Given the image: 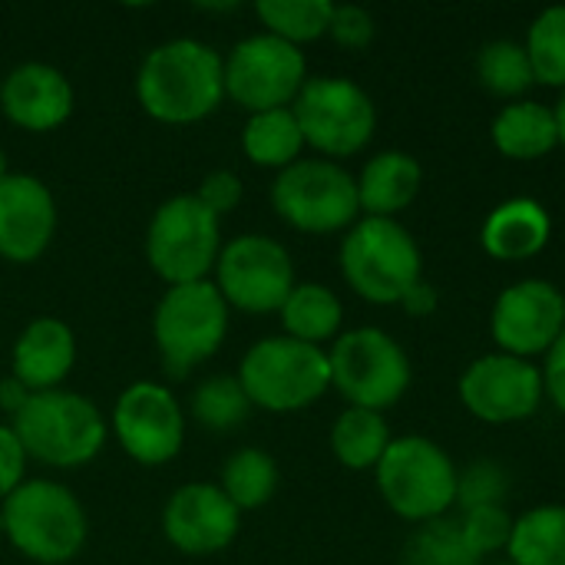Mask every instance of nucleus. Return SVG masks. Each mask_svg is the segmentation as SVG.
Instances as JSON below:
<instances>
[{"label": "nucleus", "instance_id": "f257e3e1", "mask_svg": "<svg viewBox=\"0 0 565 565\" xmlns=\"http://www.w3.org/2000/svg\"><path fill=\"white\" fill-rule=\"evenodd\" d=\"M136 99L156 122H202L225 99V56L195 36L166 40L139 63Z\"/></svg>", "mask_w": 565, "mask_h": 565}, {"label": "nucleus", "instance_id": "f03ea898", "mask_svg": "<svg viewBox=\"0 0 565 565\" xmlns=\"http://www.w3.org/2000/svg\"><path fill=\"white\" fill-rule=\"evenodd\" d=\"M338 265L344 285L367 305L394 308L424 281V255L417 238L397 218L361 215L341 238Z\"/></svg>", "mask_w": 565, "mask_h": 565}, {"label": "nucleus", "instance_id": "7ed1b4c3", "mask_svg": "<svg viewBox=\"0 0 565 565\" xmlns=\"http://www.w3.org/2000/svg\"><path fill=\"white\" fill-rule=\"evenodd\" d=\"M7 543L30 563H73L89 536L86 510L76 493L56 480H26L0 503Z\"/></svg>", "mask_w": 565, "mask_h": 565}, {"label": "nucleus", "instance_id": "20e7f679", "mask_svg": "<svg viewBox=\"0 0 565 565\" xmlns=\"http://www.w3.org/2000/svg\"><path fill=\"white\" fill-rule=\"evenodd\" d=\"M374 483L394 516L414 526H427L457 510L460 470L437 440L407 434L391 440L381 463L374 467Z\"/></svg>", "mask_w": 565, "mask_h": 565}, {"label": "nucleus", "instance_id": "39448f33", "mask_svg": "<svg viewBox=\"0 0 565 565\" xmlns=\"http://www.w3.org/2000/svg\"><path fill=\"white\" fill-rule=\"evenodd\" d=\"M30 460L53 470H76L99 457L109 424L103 411L76 391L30 394L23 411L10 420Z\"/></svg>", "mask_w": 565, "mask_h": 565}, {"label": "nucleus", "instance_id": "423d86ee", "mask_svg": "<svg viewBox=\"0 0 565 565\" xmlns=\"http://www.w3.org/2000/svg\"><path fill=\"white\" fill-rule=\"evenodd\" d=\"M235 377L245 387L252 407L268 414H298L331 391L328 351L288 334L255 341L242 354Z\"/></svg>", "mask_w": 565, "mask_h": 565}, {"label": "nucleus", "instance_id": "0eeeda50", "mask_svg": "<svg viewBox=\"0 0 565 565\" xmlns=\"http://www.w3.org/2000/svg\"><path fill=\"white\" fill-rule=\"evenodd\" d=\"M228 315L215 281L172 285L152 311V341L169 377L182 381L189 371L215 358L228 338Z\"/></svg>", "mask_w": 565, "mask_h": 565}, {"label": "nucleus", "instance_id": "6e6552de", "mask_svg": "<svg viewBox=\"0 0 565 565\" xmlns=\"http://www.w3.org/2000/svg\"><path fill=\"white\" fill-rule=\"evenodd\" d=\"M328 364L331 387L348 401V407L384 414L397 407L414 384L411 354L394 334L374 324L341 331L328 348Z\"/></svg>", "mask_w": 565, "mask_h": 565}, {"label": "nucleus", "instance_id": "1a4fd4ad", "mask_svg": "<svg viewBox=\"0 0 565 565\" xmlns=\"http://www.w3.org/2000/svg\"><path fill=\"white\" fill-rule=\"evenodd\" d=\"M291 113L301 126L305 146L331 162L364 152L377 132V106L351 76H308Z\"/></svg>", "mask_w": 565, "mask_h": 565}, {"label": "nucleus", "instance_id": "9d476101", "mask_svg": "<svg viewBox=\"0 0 565 565\" xmlns=\"http://www.w3.org/2000/svg\"><path fill=\"white\" fill-rule=\"evenodd\" d=\"M275 215L301 235H338L361 218L358 179L331 159H298L271 182Z\"/></svg>", "mask_w": 565, "mask_h": 565}, {"label": "nucleus", "instance_id": "9b49d317", "mask_svg": "<svg viewBox=\"0 0 565 565\" xmlns=\"http://www.w3.org/2000/svg\"><path fill=\"white\" fill-rule=\"evenodd\" d=\"M222 245V218L212 215L195 195L166 199L146 228V262L166 288L209 281Z\"/></svg>", "mask_w": 565, "mask_h": 565}, {"label": "nucleus", "instance_id": "f8f14e48", "mask_svg": "<svg viewBox=\"0 0 565 565\" xmlns=\"http://www.w3.org/2000/svg\"><path fill=\"white\" fill-rule=\"evenodd\" d=\"M308 83L305 50L271 36L252 33L238 40L225 56V96L248 116L268 109H288Z\"/></svg>", "mask_w": 565, "mask_h": 565}, {"label": "nucleus", "instance_id": "ddd939ff", "mask_svg": "<svg viewBox=\"0 0 565 565\" xmlns=\"http://www.w3.org/2000/svg\"><path fill=\"white\" fill-rule=\"evenodd\" d=\"M212 281L222 291L225 305L245 315H278L285 298L298 285L291 252L278 238L258 232L238 235L222 245Z\"/></svg>", "mask_w": 565, "mask_h": 565}, {"label": "nucleus", "instance_id": "4468645a", "mask_svg": "<svg viewBox=\"0 0 565 565\" xmlns=\"http://www.w3.org/2000/svg\"><path fill=\"white\" fill-rule=\"evenodd\" d=\"M457 397L463 411L480 424H490V427L523 424L546 401L543 371L536 361L490 351L463 367L457 381Z\"/></svg>", "mask_w": 565, "mask_h": 565}, {"label": "nucleus", "instance_id": "2eb2a0df", "mask_svg": "<svg viewBox=\"0 0 565 565\" xmlns=\"http://www.w3.org/2000/svg\"><path fill=\"white\" fill-rule=\"evenodd\" d=\"M109 430L122 454L139 467H166L185 444V411L169 387L136 381L116 397Z\"/></svg>", "mask_w": 565, "mask_h": 565}, {"label": "nucleus", "instance_id": "dca6fc26", "mask_svg": "<svg viewBox=\"0 0 565 565\" xmlns=\"http://www.w3.org/2000/svg\"><path fill=\"white\" fill-rule=\"evenodd\" d=\"M565 331V295L546 278H520L507 285L490 308V338L497 351L536 361Z\"/></svg>", "mask_w": 565, "mask_h": 565}, {"label": "nucleus", "instance_id": "f3484780", "mask_svg": "<svg viewBox=\"0 0 565 565\" xmlns=\"http://www.w3.org/2000/svg\"><path fill=\"white\" fill-rule=\"evenodd\" d=\"M242 530V513L215 483L179 487L162 510V533L182 556L225 553Z\"/></svg>", "mask_w": 565, "mask_h": 565}, {"label": "nucleus", "instance_id": "a211bd4d", "mask_svg": "<svg viewBox=\"0 0 565 565\" xmlns=\"http://www.w3.org/2000/svg\"><path fill=\"white\" fill-rule=\"evenodd\" d=\"M56 235V199L50 185L30 172H10L0 182V258L33 265Z\"/></svg>", "mask_w": 565, "mask_h": 565}, {"label": "nucleus", "instance_id": "6ab92c4d", "mask_svg": "<svg viewBox=\"0 0 565 565\" xmlns=\"http://www.w3.org/2000/svg\"><path fill=\"white\" fill-rule=\"evenodd\" d=\"M76 106L73 83L50 63H20L0 79V113L26 132L60 129Z\"/></svg>", "mask_w": 565, "mask_h": 565}, {"label": "nucleus", "instance_id": "aec40b11", "mask_svg": "<svg viewBox=\"0 0 565 565\" xmlns=\"http://www.w3.org/2000/svg\"><path fill=\"white\" fill-rule=\"evenodd\" d=\"M76 367V334L63 318L40 315L13 341L10 374L30 391H60V384Z\"/></svg>", "mask_w": 565, "mask_h": 565}, {"label": "nucleus", "instance_id": "412c9836", "mask_svg": "<svg viewBox=\"0 0 565 565\" xmlns=\"http://www.w3.org/2000/svg\"><path fill=\"white\" fill-rule=\"evenodd\" d=\"M553 238V218L540 199L516 195L500 202L480 228V245L493 262L520 265L546 252Z\"/></svg>", "mask_w": 565, "mask_h": 565}, {"label": "nucleus", "instance_id": "4be33fe9", "mask_svg": "<svg viewBox=\"0 0 565 565\" xmlns=\"http://www.w3.org/2000/svg\"><path fill=\"white\" fill-rule=\"evenodd\" d=\"M354 179H358L361 215L367 218H397L417 202L424 189V169L417 156L404 149L374 152Z\"/></svg>", "mask_w": 565, "mask_h": 565}, {"label": "nucleus", "instance_id": "5701e85b", "mask_svg": "<svg viewBox=\"0 0 565 565\" xmlns=\"http://www.w3.org/2000/svg\"><path fill=\"white\" fill-rule=\"evenodd\" d=\"M490 142L503 159L536 162L559 149V126L553 106L540 99H513L503 103L490 122Z\"/></svg>", "mask_w": 565, "mask_h": 565}, {"label": "nucleus", "instance_id": "b1692460", "mask_svg": "<svg viewBox=\"0 0 565 565\" xmlns=\"http://www.w3.org/2000/svg\"><path fill=\"white\" fill-rule=\"evenodd\" d=\"M278 318H281V334L315 344V348H324L341 338L344 305H341L338 291H331L328 285L298 281L291 288V295L285 298Z\"/></svg>", "mask_w": 565, "mask_h": 565}, {"label": "nucleus", "instance_id": "393cba45", "mask_svg": "<svg viewBox=\"0 0 565 565\" xmlns=\"http://www.w3.org/2000/svg\"><path fill=\"white\" fill-rule=\"evenodd\" d=\"M305 136L301 126L288 109H268V113H252L242 126V152L252 166L258 169H288L301 159L305 152Z\"/></svg>", "mask_w": 565, "mask_h": 565}, {"label": "nucleus", "instance_id": "a878e982", "mask_svg": "<svg viewBox=\"0 0 565 565\" xmlns=\"http://www.w3.org/2000/svg\"><path fill=\"white\" fill-rule=\"evenodd\" d=\"M391 427L387 417L364 407H344L338 420L331 424V454L344 470L364 473L381 463L384 450L391 447Z\"/></svg>", "mask_w": 565, "mask_h": 565}, {"label": "nucleus", "instance_id": "bb28decb", "mask_svg": "<svg viewBox=\"0 0 565 565\" xmlns=\"http://www.w3.org/2000/svg\"><path fill=\"white\" fill-rule=\"evenodd\" d=\"M507 563L513 565H565V507L543 503L513 520V536L507 546Z\"/></svg>", "mask_w": 565, "mask_h": 565}, {"label": "nucleus", "instance_id": "cd10ccee", "mask_svg": "<svg viewBox=\"0 0 565 565\" xmlns=\"http://www.w3.org/2000/svg\"><path fill=\"white\" fill-rule=\"evenodd\" d=\"M278 480H281V473L268 450L242 447L225 460L218 490L235 503L238 513H252V510H262L271 503V497L278 493Z\"/></svg>", "mask_w": 565, "mask_h": 565}, {"label": "nucleus", "instance_id": "c85d7f7f", "mask_svg": "<svg viewBox=\"0 0 565 565\" xmlns=\"http://www.w3.org/2000/svg\"><path fill=\"white\" fill-rule=\"evenodd\" d=\"M331 13H334L331 0H258L255 3V17L262 20L265 33L298 50L305 43L328 36Z\"/></svg>", "mask_w": 565, "mask_h": 565}, {"label": "nucleus", "instance_id": "c756f323", "mask_svg": "<svg viewBox=\"0 0 565 565\" xmlns=\"http://www.w3.org/2000/svg\"><path fill=\"white\" fill-rule=\"evenodd\" d=\"M477 79L487 93L497 99H526V93L536 86L526 46L520 40H490L477 53Z\"/></svg>", "mask_w": 565, "mask_h": 565}, {"label": "nucleus", "instance_id": "7c9ffc66", "mask_svg": "<svg viewBox=\"0 0 565 565\" xmlns=\"http://www.w3.org/2000/svg\"><path fill=\"white\" fill-rule=\"evenodd\" d=\"M523 46L536 83L565 93V3L546 7L533 17Z\"/></svg>", "mask_w": 565, "mask_h": 565}, {"label": "nucleus", "instance_id": "2f4dec72", "mask_svg": "<svg viewBox=\"0 0 565 565\" xmlns=\"http://www.w3.org/2000/svg\"><path fill=\"white\" fill-rule=\"evenodd\" d=\"M248 414H252V401L235 374L205 377L192 391V417L205 430H215V434L235 430L238 424L248 420Z\"/></svg>", "mask_w": 565, "mask_h": 565}, {"label": "nucleus", "instance_id": "473e14b6", "mask_svg": "<svg viewBox=\"0 0 565 565\" xmlns=\"http://www.w3.org/2000/svg\"><path fill=\"white\" fill-rule=\"evenodd\" d=\"M404 563L407 565H480L470 553V546L460 536V523L444 516L434 520L427 526H417L407 550H404Z\"/></svg>", "mask_w": 565, "mask_h": 565}, {"label": "nucleus", "instance_id": "72a5a7b5", "mask_svg": "<svg viewBox=\"0 0 565 565\" xmlns=\"http://www.w3.org/2000/svg\"><path fill=\"white\" fill-rule=\"evenodd\" d=\"M513 513L507 507H477L457 516L460 536L470 546L477 559H487L493 553H507L510 536H513Z\"/></svg>", "mask_w": 565, "mask_h": 565}, {"label": "nucleus", "instance_id": "f704fd0d", "mask_svg": "<svg viewBox=\"0 0 565 565\" xmlns=\"http://www.w3.org/2000/svg\"><path fill=\"white\" fill-rule=\"evenodd\" d=\"M510 493V473L497 460H477L460 470L457 483V510H477V507H503Z\"/></svg>", "mask_w": 565, "mask_h": 565}, {"label": "nucleus", "instance_id": "c9c22d12", "mask_svg": "<svg viewBox=\"0 0 565 565\" xmlns=\"http://www.w3.org/2000/svg\"><path fill=\"white\" fill-rule=\"evenodd\" d=\"M374 33H377V23H374L371 10H364L358 3H344V7L334 3L328 36L338 46H344V50H364V46H371Z\"/></svg>", "mask_w": 565, "mask_h": 565}, {"label": "nucleus", "instance_id": "e433bc0d", "mask_svg": "<svg viewBox=\"0 0 565 565\" xmlns=\"http://www.w3.org/2000/svg\"><path fill=\"white\" fill-rule=\"evenodd\" d=\"M212 215H228V212H235L238 209V202H242V195H245V185H242V179L232 172V169H215V172H209L202 182H199V189L192 192Z\"/></svg>", "mask_w": 565, "mask_h": 565}, {"label": "nucleus", "instance_id": "4c0bfd02", "mask_svg": "<svg viewBox=\"0 0 565 565\" xmlns=\"http://www.w3.org/2000/svg\"><path fill=\"white\" fill-rule=\"evenodd\" d=\"M26 450L10 424H0V503L26 483Z\"/></svg>", "mask_w": 565, "mask_h": 565}, {"label": "nucleus", "instance_id": "58836bf2", "mask_svg": "<svg viewBox=\"0 0 565 565\" xmlns=\"http://www.w3.org/2000/svg\"><path fill=\"white\" fill-rule=\"evenodd\" d=\"M543 394L546 401L565 414V331L559 334V341L550 348V354L543 358Z\"/></svg>", "mask_w": 565, "mask_h": 565}, {"label": "nucleus", "instance_id": "ea45409f", "mask_svg": "<svg viewBox=\"0 0 565 565\" xmlns=\"http://www.w3.org/2000/svg\"><path fill=\"white\" fill-rule=\"evenodd\" d=\"M437 305H440V295H437V288L427 285V278H424V281H417V285L404 295V301H401L397 308H404L411 318H430V315L437 311Z\"/></svg>", "mask_w": 565, "mask_h": 565}, {"label": "nucleus", "instance_id": "a19ab883", "mask_svg": "<svg viewBox=\"0 0 565 565\" xmlns=\"http://www.w3.org/2000/svg\"><path fill=\"white\" fill-rule=\"evenodd\" d=\"M30 401V391L13 377V374H7L3 381H0V411L3 414H10V420L23 411V404Z\"/></svg>", "mask_w": 565, "mask_h": 565}, {"label": "nucleus", "instance_id": "79ce46f5", "mask_svg": "<svg viewBox=\"0 0 565 565\" xmlns=\"http://www.w3.org/2000/svg\"><path fill=\"white\" fill-rule=\"evenodd\" d=\"M553 113H556V126H559V149H565V93H559Z\"/></svg>", "mask_w": 565, "mask_h": 565}, {"label": "nucleus", "instance_id": "37998d69", "mask_svg": "<svg viewBox=\"0 0 565 565\" xmlns=\"http://www.w3.org/2000/svg\"><path fill=\"white\" fill-rule=\"evenodd\" d=\"M10 175V169H7V152H3V146H0V182Z\"/></svg>", "mask_w": 565, "mask_h": 565}, {"label": "nucleus", "instance_id": "c03bdc74", "mask_svg": "<svg viewBox=\"0 0 565 565\" xmlns=\"http://www.w3.org/2000/svg\"><path fill=\"white\" fill-rule=\"evenodd\" d=\"M503 565H513V563H503Z\"/></svg>", "mask_w": 565, "mask_h": 565}]
</instances>
